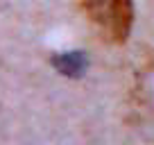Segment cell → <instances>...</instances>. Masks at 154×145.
Masks as SVG:
<instances>
[{
  "label": "cell",
  "instance_id": "cell-1",
  "mask_svg": "<svg viewBox=\"0 0 154 145\" xmlns=\"http://www.w3.org/2000/svg\"><path fill=\"white\" fill-rule=\"evenodd\" d=\"M84 16L104 41L113 45L127 43L134 27L131 0H79Z\"/></svg>",
  "mask_w": 154,
  "mask_h": 145
},
{
  "label": "cell",
  "instance_id": "cell-3",
  "mask_svg": "<svg viewBox=\"0 0 154 145\" xmlns=\"http://www.w3.org/2000/svg\"><path fill=\"white\" fill-rule=\"evenodd\" d=\"M52 66L59 75L63 77H79L88 68V59L79 50H68V52H59L52 57Z\"/></svg>",
  "mask_w": 154,
  "mask_h": 145
},
{
  "label": "cell",
  "instance_id": "cell-2",
  "mask_svg": "<svg viewBox=\"0 0 154 145\" xmlns=\"http://www.w3.org/2000/svg\"><path fill=\"white\" fill-rule=\"evenodd\" d=\"M129 104L134 127L145 140L154 143V54L136 70Z\"/></svg>",
  "mask_w": 154,
  "mask_h": 145
}]
</instances>
